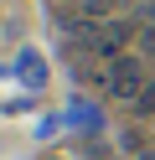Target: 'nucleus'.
<instances>
[{"mask_svg": "<svg viewBox=\"0 0 155 160\" xmlns=\"http://www.w3.org/2000/svg\"><path fill=\"white\" fill-rule=\"evenodd\" d=\"M134 108H140L145 119H155V78H150V83H145V93L134 98Z\"/></svg>", "mask_w": 155, "mask_h": 160, "instance_id": "obj_3", "label": "nucleus"}, {"mask_svg": "<svg viewBox=\"0 0 155 160\" xmlns=\"http://www.w3.org/2000/svg\"><path fill=\"white\" fill-rule=\"evenodd\" d=\"M103 93H109V98H129V103H134V98L145 93V62L129 57V52H119L109 67H103Z\"/></svg>", "mask_w": 155, "mask_h": 160, "instance_id": "obj_1", "label": "nucleus"}, {"mask_svg": "<svg viewBox=\"0 0 155 160\" xmlns=\"http://www.w3.org/2000/svg\"><path fill=\"white\" fill-rule=\"evenodd\" d=\"M145 21H155V5H150V11H145Z\"/></svg>", "mask_w": 155, "mask_h": 160, "instance_id": "obj_4", "label": "nucleus"}, {"mask_svg": "<svg viewBox=\"0 0 155 160\" xmlns=\"http://www.w3.org/2000/svg\"><path fill=\"white\" fill-rule=\"evenodd\" d=\"M10 72H16L26 88H41V83H47V62H41V52H21Z\"/></svg>", "mask_w": 155, "mask_h": 160, "instance_id": "obj_2", "label": "nucleus"}, {"mask_svg": "<svg viewBox=\"0 0 155 160\" xmlns=\"http://www.w3.org/2000/svg\"><path fill=\"white\" fill-rule=\"evenodd\" d=\"M140 160H155V150H145V155H140Z\"/></svg>", "mask_w": 155, "mask_h": 160, "instance_id": "obj_5", "label": "nucleus"}]
</instances>
